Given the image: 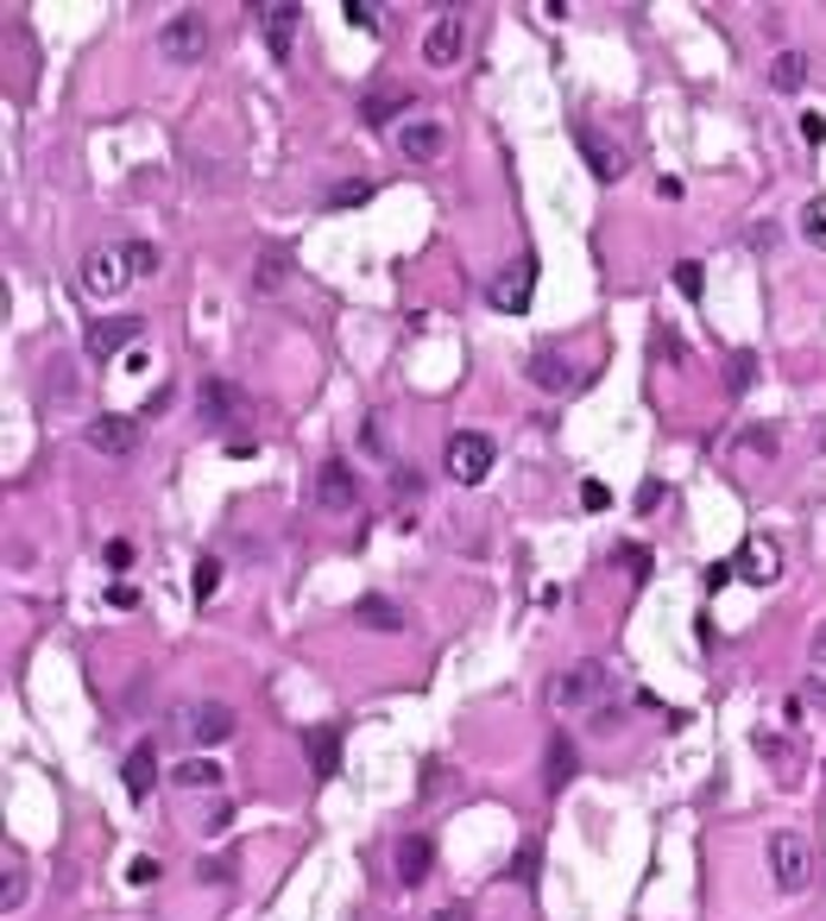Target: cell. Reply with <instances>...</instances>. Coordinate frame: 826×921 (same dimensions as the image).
I'll list each match as a JSON object with an SVG mask.
<instances>
[{
  "label": "cell",
  "instance_id": "6da1fadb",
  "mask_svg": "<svg viewBox=\"0 0 826 921\" xmlns=\"http://www.w3.org/2000/svg\"><path fill=\"white\" fill-rule=\"evenodd\" d=\"M171 732L183 745H228L234 739V707L228 701H178L171 707Z\"/></svg>",
  "mask_w": 826,
  "mask_h": 921
},
{
  "label": "cell",
  "instance_id": "7a4b0ae2",
  "mask_svg": "<svg viewBox=\"0 0 826 921\" xmlns=\"http://www.w3.org/2000/svg\"><path fill=\"white\" fill-rule=\"evenodd\" d=\"M202 51H209V20H202V7H178L171 20L158 26V58L164 63H202Z\"/></svg>",
  "mask_w": 826,
  "mask_h": 921
},
{
  "label": "cell",
  "instance_id": "3957f363",
  "mask_svg": "<svg viewBox=\"0 0 826 921\" xmlns=\"http://www.w3.org/2000/svg\"><path fill=\"white\" fill-rule=\"evenodd\" d=\"M769 878H776V890H788V897L814 883V845H807V833H795V827L769 833Z\"/></svg>",
  "mask_w": 826,
  "mask_h": 921
},
{
  "label": "cell",
  "instance_id": "277c9868",
  "mask_svg": "<svg viewBox=\"0 0 826 921\" xmlns=\"http://www.w3.org/2000/svg\"><path fill=\"white\" fill-rule=\"evenodd\" d=\"M492 461H498V449H492V436H480V430L449 436V449H442V468H449L461 487H480V480L492 473Z\"/></svg>",
  "mask_w": 826,
  "mask_h": 921
},
{
  "label": "cell",
  "instance_id": "5b68a950",
  "mask_svg": "<svg viewBox=\"0 0 826 921\" xmlns=\"http://www.w3.org/2000/svg\"><path fill=\"white\" fill-rule=\"evenodd\" d=\"M612 688V669L600 663V657H587V663H574L568 675H555V707H587L600 701Z\"/></svg>",
  "mask_w": 826,
  "mask_h": 921
},
{
  "label": "cell",
  "instance_id": "8992f818",
  "mask_svg": "<svg viewBox=\"0 0 826 921\" xmlns=\"http://www.w3.org/2000/svg\"><path fill=\"white\" fill-rule=\"evenodd\" d=\"M202 423H246L253 417V398L240 392L234 379H202Z\"/></svg>",
  "mask_w": 826,
  "mask_h": 921
},
{
  "label": "cell",
  "instance_id": "52a82bcc",
  "mask_svg": "<svg viewBox=\"0 0 826 921\" xmlns=\"http://www.w3.org/2000/svg\"><path fill=\"white\" fill-rule=\"evenodd\" d=\"M259 32H265V51H272L278 63L291 58V39H296V20H303V7H291V0H265V7H253Z\"/></svg>",
  "mask_w": 826,
  "mask_h": 921
},
{
  "label": "cell",
  "instance_id": "ba28073f",
  "mask_svg": "<svg viewBox=\"0 0 826 921\" xmlns=\"http://www.w3.org/2000/svg\"><path fill=\"white\" fill-rule=\"evenodd\" d=\"M574 146H581V158H587V171L600 177V183H618V177H625V146H618V139H606L600 127H581V133H574Z\"/></svg>",
  "mask_w": 826,
  "mask_h": 921
},
{
  "label": "cell",
  "instance_id": "9c48e42d",
  "mask_svg": "<svg viewBox=\"0 0 826 921\" xmlns=\"http://www.w3.org/2000/svg\"><path fill=\"white\" fill-rule=\"evenodd\" d=\"M531 291H536V259L524 253L512 266L505 278H492V310H505V316H524L531 310Z\"/></svg>",
  "mask_w": 826,
  "mask_h": 921
},
{
  "label": "cell",
  "instance_id": "30bf717a",
  "mask_svg": "<svg viewBox=\"0 0 826 921\" xmlns=\"http://www.w3.org/2000/svg\"><path fill=\"white\" fill-rule=\"evenodd\" d=\"M461 51H467V26H461V13H442L423 39V58H430V70H454Z\"/></svg>",
  "mask_w": 826,
  "mask_h": 921
},
{
  "label": "cell",
  "instance_id": "8fae6325",
  "mask_svg": "<svg viewBox=\"0 0 826 921\" xmlns=\"http://www.w3.org/2000/svg\"><path fill=\"white\" fill-rule=\"evenodd\" d=\"M127 253H114V247H95V253L82 259V291L89 297H114L120 284H127Z\"/></svg>",
  "mask_w": 826,
  "mask_h": 921
},
{
  "label": "cell",
  "instance_id": "7c38bea8",
  "mask_svg": "<svg viewBox=\"0 0 826 921\" xmlns=\"http://www.w3.org/2000/svg\"><path fill=\"white\" fill-rule=\"evenodd\" d=\"M82 442H89V449H95V454H133V449H139V423H133V417H114V411H101L95 423L82 430Z\"/></svg>",
  "mask_w": 826,
  "mask_h": 921
},
{
  "label": "cell",
  "instance_id": "4fadbf2b",
  "mask_svg": "<svg viewBox=\"0 0 826 921\" xmlns=\"http://www.w3.org/2000/svg\"><path fill=\"white\" fill-rule=\"evenodd\" d=\"M397 146H404L411 164H435V158L449 152V127H442V120H404V127H397Z\"/></svg>",
  "mask_w": 826,
  "mask_h": 921
},
{
  "label": "cell",
  "instance_id": "5bb4252c",
  "mask_svg": "<svg viewBox=\"0 0 826 921\" xmlns=\"http://www.w3.org/2000/svg\"><path fill=\"white\" fill-rule=\"evenodd\" d=\"M133 341H139V316H108V322H89V334H82L89 360H114V353L133 348Z\"/></svg>",
  "mask_w": 826,
  "mask_h": 921
},
{
  "label": "cell",
  "instance_id": "9a60e30c",
  "mask_svg": "<svg viewBox=\"0 0 826 921\" xmlns=\"http://www.w3.org/2000/svg\"><path fill=\"white\" fill-rule=\"evenodd\" d=\"M315 499L329 511H354V499H360V473L347 468V461H322L315 468Z\"/></svg>",
  "mask_w": 826,
  "mask_h": 921
},
{
  "label": "cell",
  "instance_id": "2e32d148",
  "mask_svg": "<svg viewBox=\"0 0 826 921\" xmlns=\"http://www.w3.org/2000/svg\"><path fill=\"white\" fill-rule=\"evenodd\" d=\"M531 386H543V392H581V386H593V373H574L562 353H531Z\"/></svg>",
  "mask_w": 826,
  "mask_h": 921
},
{
  "label": "cell",
  "instance_id": "e0dca14e",
  "mask_svg": "<svg viewBox=\"0 0 826 921\" xmlns=\"http://www.w3.org/2000/svg\"><path fill=\"white\" fill-rule=\"evenodd\" d=\"M303 745H310V764L315 777L329 783V777H341V725H310L303 732Z\"/></svg>",
  "mask_w": 826,
  "mask_h": 921
},
{
  "label": "cell",
  "instance_id": "ac0fdd59",
  "mask_svg": "<svg viewBox=\"0 0 826 921\" xmlns=\"http://www.w3.org/2000/svg\"><path fill=\"white\" fill-rule=\"evenodd\" d=\"M430 864H435V845L423 840V833H404V840H397V883H404V890L430 878Z\"/></svg>",
  "mask_w": 826,
  "mask_h": 921
},
{
  "label": "cell",
  "instance_id": "d6986e66",
  "mask_svg": "<svg viewBox=\"0 0 826 921\" xmlns=\"http://www.w3.org/2000/svg\"><path fill=\"white\" fill-rule=\"evenodd\" d=\"M120 783H127V795H133V802H145V795H152V783H158V751H152V745H133V751H127V764H120Z\"/></svg>",
  "mask_w": 826,
  "mask_h": 921
},
{
  "label": "cell",
  "instance_id": "ffe728a7",
  "mask_svg": "<svg viewBox=\"0 0 826 921\" xmlns=\"http://www.w3.org/2000/svg\"><path fill=\"white\" fill-rule=\"evenodd\" d=\"M732 574H745L751 588H769V581H776V543H757V537H751V543L738 549Z\"/></svg>",
  "mask_w": 826,
  "mask_h": 921
},
{
  "label": "cell",
  "instance_id": "44dd1931",
  "mask_svg": "<svg viewBox=\"0 0 826 921\" xmlns=\"http://www.w3.org/2000/svg\"><path fill=\"white\" fill-rule=\"evenodd\" d=\"M574 770H581V758H574V739H568V732H555V739H550V764H543V789H550V795H555V789H568Z\"/></svg>",
  "mask_w": 826,
  "mask_h": 921
},
{
  "label": "cell",
  "instance_id": "7402d4cb",
  "mask_svg": "<svg viewBox=\"0 0 826 921\" xmlns=\"http://www.w3.org/2000/svg\"><path fill=\"white\" fill-rule=\"evenodd\" d=\"M284 284H291V253H284V247H265V253H259V266H253V291L259 297H278Z\"/></svg>",
  "mask_w": 826,
  "mask_h": 921
},
{
  "label": "cell",
  "instance_id": "603a6c76",
  "mask_svg": "<svg viewBox=\"0 0 826 921\" xmlns=\"http://www.w3.org/2000/svg\"><path fill=\"white\" fill-rule=\"evenodd\" d=\"M354 625H366V631H404V612H397L392 600L366 593V600H354Z\"/></svg>",
  "mask_w": 826,
  "mask_h": 921
},
{
  "label": "cell",
  "instance_id": "cb8c5ba5",
  "mask_svg": "<svg viewBox=\"0 0 826 921\" xmlns=\"http://www.w3.org/2000/svg\"><path fill=\"white\" fill-rule=\"evenodd\" d=\"M404 108H411V96H404V89H379V96L360 101V120H366V127H392Z\"/></svg>",
  "mask_w": 826,
  "mask_h": 921
},
{
  "label": "cell",
  "instance_id": "d4e9b609",
  "mask_svg": "<svg viewBox=\"0 0 826 921\" xmlns=\"http://www.w3.org/2000/svg\"><path fill=\"white\" fill-rule=\"evenodd\" d=\"M802 82H807V58H802V51H776V63H769V89L795 96Z\"/></svg>",
  "mask_w": 826,
  "mask_h": 921
},
{
  "label": "cell",
  "instance_id": "484cf974",
  "mask_svg": "<svg viewBox=\"0 0 826 921\" xmlns=\"http://www.w3.org/2000/svg\"><path fill=\"white\" fill-rule=\"evenodd\" d=\"M178 789H221V764H209V758H190V764H178V777H171Z\"/></svg>",
  "mask_w": 826,
  "mask_h": 921
},
{
  "label": "cell",
  "instance_id": "4316f807",
  "mask_svg": "<svg viewBox=\"0 0 826 921\" xmlns=\"http://www.w3.org/2000/svg\"><path fill=\"white\" fill-rule=\"evenodd\" d=\"M751 373H757V353L738 348V353H732V367H726V392L745 398V392H751Z\"/></svg>",
  "mask_w": 826,
  "mask_h": 921
},
{
  "label": "cell",
  "instance_id": "83f0119b",
  "mask_svg": "<svg viewBox=\"0 0 826 921\" xmlns=\"http://www.w3.org/2000/svg\"><path fill=\"white\" fill-rule=\"evenodd\" d=\"M120 253H127V272H133V278H152L158 272V247H152V240H133V247H120Z\"/></svg>",
  "mask_w": 826,
  "mask_h": 921
},
{
  "label": "cell",
  "instance_id": "f1b7e54d",
  "mask_svg": "<svg viewBox=\"0 0 826 921\" xmlns=\"http://www.w3.org/2000/svg\"><path fill=\"white\" fill-rule=\"evenodd\" d=\"M366 197H373V183H360L354 177V183H335V190H329V209H360Z\"/></svg>",
  "mask_w": 826,
  "mask_h": 921
},
{
  "label": "cell",
  "instance_id": "f546056e",
  "mask_svg": "<svg viewBox=\"0 0 826 921\" xmlns=\"http://www.w3.org/2000/svg\"><path fill=\"white\" fill-rule=\"evenodd\" d=\"M190 588H197V600H215V588H221V562L215 555H202L197 562V581H190Z\"/></svg>",
  "mask_w": 826,
  "mask_h": 921
},
{
  "label": "cell",
  "instance_id": "4dcf8cb0",
  "mask_svg": "<svg viewBox=\"0 0 826 921\" xmlns=\"http://www.w3.org/2000/svg\"><path fill=\"white\" fill-rule=\"evenodd\" d=\"M802 234L814 240V247H826V202H807L802 209Z\"/></svg>",
  "mask_w": 826,
  "mask_h": 921
},
{
  "label": "cell",
  "instance_id": "1f68e13d",
  "mask_svg": "<svg viewBox=\"0 0 826 921\" xmlns=\"http://www.w3.org/2000/svg\"><path fill=\"white\" fill-rule=\"evenodd\" d=\"M341 20H354L360 32H379V7H373V0H347V7H341Z\"/></svg>",
  "mask_w": 826,
  "mask_h": 921
},
{
  "label": "cell",
  "instance_id": "d6a6232c",
  "mask_svg": "<svg viewBox=\"0 0 826 921\" xmlns=\"http://www.w3.org/2000/svg\"><path fill=\"white\" fill-rule=\"evenodd\" d=\"M675 291H682V297H701V266H694V259H682V266H675Z\"/></svg>",
  "mask_w": 826,
  "mask_h": 921
},
{
  "label": "cell",
  "instance_id": "836d02e7",
  "mask_svg": "<svg viewBox=\"0 0 826 921\" xmlns=\"http://www.w3.org/2000/svg\"><path fill=\"white\" fill-rule=\"evenodd\" d=\"M392 492H397V499H416V492H423V473H416V468H397V473H392Z\"/></svg>",
  "mask_w": 826,
  "mask_h": 921
},
{
  "label": "cell",
  "instance_id": "e575fe53",
  "mask_svg": "<svg viewBox=\"0 0 826 921\" xmlns=\"http://www.w3.org/2000/svg\"><path fill=\"white\" fill-rule=\"evenodd\" d=\"M738 449H751V454H776V436H769V430H745V436H738Z\"/></svg>",
  "mask_w": 826,
  "mask_h": 921
},
{
  "label": "cell",
  "instance_id": "d590c367",
  "mask_svg": "<svg viewBox=\"0 0 826 921\" xmlns=\"http://www.w3.org/2000/svg\"><path fill=\"white\" fill-rule=\"evenodd\" d=\"M512 878L517 883H536V845H524V852L512 859Z\"/></svg>",
  "mask_w": 826,
  "mask_h": 921
},
{
  "label": "cell",
  "instance_id": "8d00e7d4",
  "mask_svg": "<svg viewBox=\"0 0 826 921\" xmlns=\"http://www.w3.org/2000/svg\"><path fill=\"white\" fill-rule=\"evenodd\" d=\"M26 902V878L20 871H7V890H0V909H20Z\"/></svg>",
  "mask_w": 826,
  "mask_h": 921
},
{
  "label": "cell",
  "instance_id": "74e56055",
  "mask_svg": "<svg viewBox=\"0 0 826 921\" xmlns=\"http://www.w3.org/2000/svg\"><path fill=\"white\" fill-rule=\"evenodd\" d=\"M795 127H802V139H807V146H820V133H826V114H814V108H807V114L795 120Z\"/></svg>",
  "mask_w": 826,
  "mask_h": 921
},
{
  "label": "cell",
  "instance_id": "f35d334b",
  "mask_svg": "<svg viewBox=\"0 0 826 921\" xmlns=\"http://www.w3.org/2000/svg\"><path fill=\"white\" fill-rule=\"evenodd\" d=\"M581 505H587V511H606V505H612V492L600 487V480H587V487H581Z\"/></svg>",
  "mask_w": 826,
  "mask_h": 921
},
{
  "label": "cell",
  "instance_id": "ab89813d",
  "mask_svg": "<svg viewBox=\"0 0 826 921\" xmlns=\"http://www.w3.org/2000/svg\"><path fill=\"white\" fill-rule=\"evenodd\" d=\"M663 505V480H644V487H637V511H656Z\"/></svg>",
  "mask_w": 826,
  "mask_h": 921
},
{
  "label": "cell",
  "instance_id": "60d3db41",
  "mask_svg": "<svg viewBox=\"0 0 826 921\" xmlns=\"http://www.w3.org/2000/svg\"><path fill=\"white\" fill-rule=\"evenodd\" d=\"M807 663L826 675V619H820V631H814V644H807Z\"/></svg>",
  "mask_w": 826,
  "mask_h": 921
},
{
  "label": "cell",
  "instance_id": "b9f144b4",
  "mask_svg": "<svg viewBox=\"0 0 826 921\" xmlns=\"http://www.w3.org/2000/svg\"><path fill=\"white\" fill-rule=\"evenodd\" d=\"M127 878H133V883H139V890H145V883H152V878H158V859H133V871H127Z\"/></svg>",
  "mask_w": 826,
  "mask_h": 921
},
{
  "label": "cell",
  "instance_id": "7bdbcfd3",
  "mask_svg": "<svg viewBox=\"0 0 826 921\" xmlns=\"http://www.w3.org/2000/svg\"><path fill=\"white\" fill-rule=\"evenodd\" d=\"M435 921H467V909H461V902H449V909H435Z\"/></svg>",
  "mask_w": 826,
  "mask_h": 921
}]
</instances>
